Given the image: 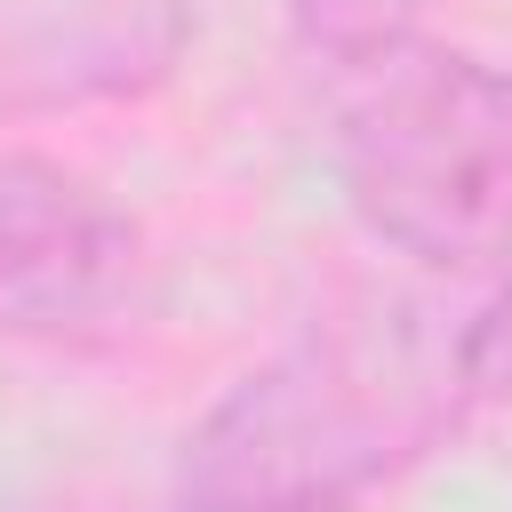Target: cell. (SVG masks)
<instances>
[{"mask_svg":"<svg viewBox=\"0 0 512 512\" xmlns=\"http://www.w3.org/2000/svg\"><path fill=\"white\" fill-rule=\"evenodd\" d=\"M456 336L424 304H352L248 368L176 448V496L216 512H344L464 416Z\"/></svg>","mask_w":512,"mask_h":512,"instance_id":"obj_1","label":"cell"},{"mask_svg":"<svg viewBox=\"0 0 512 512\" xmlns=\"http://www.w3.org/2000/svg\"><path fill=\"white\" fill-rule=\"evenodd\" d=\"M328 152L352 216L456 280H512V64L384 40L336 64Z\"/></svg>","mask_w":512,"mask_h":512,"instance_id":"obj_2","label":"cell"},{"mask_svg":"<svg viewBox=\"0 0 512 512\" xmlns=\"http://www.w3.org/2000/svg\"><path fill=\"white\" fill-rule=\"evenodd\" d=\"M136 224L64 160L0 152V336H80L120 312Z\"/></svg>","mask_w":512,"mask_h":512,"instance_id":"obj_3","label":"cell"},{"mask_svg":"<svg viewBox=\"0 0 512 512\" xmlns=\"http://www.w3.org/2000/svg\"><path fill=\"white\" fill-rule=\"evenodd\" d=\"M416 16H424V0H296V24H304V40H312L328 64L368 56V48H384V40H408Z\"/></svg>","mask_w":512,"mask_h":512,"instance_id":"obj_4","label":"cell"},{"mask_svg":"<svg viewBox=\"0 0 512 512\" xmlns=\"http://www.w3.org/2000/svg\"><path fill=\"white\" fill-rule=\"evenodd\" d=\"M456 368L472 400H512V280H496L480 312L456 328Z\"/></svg>","mask_w":512,"mask_h":512,"instance_id":"obj_5","label":"cell"},{"mask_svg":"<svg viewBox=\"0 0 512 512\" xmlns=\"http://www.w3.org/2000/svg\"><path fill=\"white\" fill-rule=\"evenodd\" d=\"M160 512H216V504H184V496H176V504H160Z\"/></svg>","mask_w":512,"mask_h":512,"instance_id":"obj_6","label":"cell"}]
</instances>
